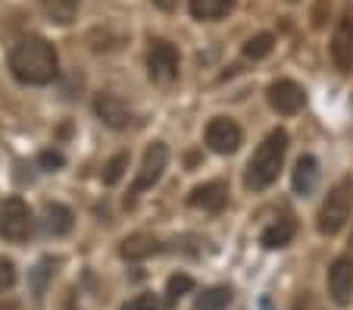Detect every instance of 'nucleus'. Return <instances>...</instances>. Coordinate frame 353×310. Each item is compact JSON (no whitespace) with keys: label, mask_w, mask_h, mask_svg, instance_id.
I'll list each match as a JSON object with an SVG mask.
<instances>
[{"label":"nucleus","mask_w":353,"mask_h":310,"mask_svg":"<svg viewBox=\"0 0 353 310\" xmlns=\"http://www.w3.org/2000/svg\"><path fill=\"white\" fill-rule=\"evenodd\" d=\"M228 301H232V291L228 289H207L203 295L194 301V310H225Z\"/></svg>","instance_id":"19"},{"label":"nucleus","mask_w":353,"mask_h":310,"mask_svg":"<svg viewBox=\"0 0 353 310\" xmlns=\"http://www.w3.org/2000/svg\"><path fill=\"white\" fill-rule=\"evenodd\" d=\"M44 216H47V232H54V235H66L72 229V210L63 207V204H47L44 207Z\"/></svg>","instance_id":"18"},{"label":"nucleus","mask_w":353,"mask_h":310,"mask_svg":"<svg viewBox=\"0 0 353 310\" xmlns=\"http://www.w3.org/2000/svg\"><path fill=\"white\" fill-rule=\"evenodd\" d=\"M13 282H16V267L10 260H0V291L13 289Z\"/></svg>","instance_id":"24"},{"label":"nucleus","mask_w":353,"mask_h":310,"mask_svg":"<svg viewBox=\"0 0 353 310\" xmlns=\"http://www.w3.org/2000/svg\"><path fill=\"white\" fill-rule=\"evenodd\" d=\"M119 251L125 260H147V257H154L160 251V242L154 235H147V232H134V235H128L122 242Z\"/></svg>","instance_id":"14"},{"label":"nucleus","mask_w":353,"mask_h":310,"mask_svg":"<svg viewBox=\"0 0 353 310\" xmlns=\"http://www.w3.org/2000/svg\"><path fill=\"white\" fill-rule=\"evenodd\" d=\"M10 72L22 81V85H50L60 75V60L57 50L47 38H22L10 50Z\"/></svg>","instance_id":"1"},{"label":"nucleus","mask_w":353,"mask_h":310,"mask_svg":"<svg viewBox=\"0 0 353 310\" xmlns=\"http://www.w3.org/2000/svg\"><path fill=\"white\" fill-rule=\"evenodd\" d=\"M128 166V154H116L113 160L103 166V185H116L122 179V173H125Z\"/></svg>","instance_id":"21"},{"label":"nucleus","mask_w":353,"mask_h":310,"mask_svg":"<svg viewBox=\"0 0 353 310\" xmlns=\"http://www.w3.org/2000/svg\"><path fill=\"white\" fill-rule=\"evenodd\" d=\"M0 310H19V304H13V301H0Z\"/></svg>","instance_id":"27"},{"label":"nucleus","mask_w":353,"mask_h":310,"mask_svg":"<svg viewBox=\"0 0 353 310\" xmlns=\"http://www.w3.org/2000/svg\"><path fill=\"white\" fill-rule=\"evenodd\" d=\"M294 232H297V223H294L291 216H281L279 223H272L269 229H263L260 242H263V248L275 251V248H285V244H291Z\"/></svg>","instance_id":"16"},{"label":"nucleus","mask_w":353,"mask_h":310,"mask_svg":"<svg viewBox=\"0 0 353 310\" xmlns=\"http://www.w3.org/2000/svg\"><path fill=\"white\" fill-rule=\"evenodd\" d=\"M166 160H169V148L163 142H154L150 148L144 151V160H141V169H138L134 185H132V197L141 195V191H147L157 179H160L163 169H166Z\"/></svg>","instance_id":"6"},{"label":"nucleus","mask_w":353,"mask_h":310,"mask_svg":"<svg viewBox=\"0 0 353 310\" xmlns=\"http://www.w3.org/2000/svg\"><path fill=\"white\" fill-rule=\"evenodd\" d=\"M303 101H307V95H303V88H300L297 81L279 79L269 85V104H272V110H279L281 116H294L303 107Z\"/></svg>","instance_id":"9"},{"label":"nucleus","mask_w":353,"mask_h":310,"mask_svg":"<svg viewBox=\"0 0 353 310\" xmlns=\"http://www.w3.org/2000/svg\"><path fill=\"white\" fill-rule=\"evenodd\" d=\"M32 235V210L19 197H7L0 204V238L7 242H26Z\"/></svg>","instance_id":"4"},{"label":"nucleus","mask_w":353,"mask_h":310,"mask_svg":"<svg viewBox=\"0 0 353 310\" xmlns=\"http://www.w3.org/2000/svg\"><path fill=\"white\" fill-rule=\"evenodd\" d=\"M179 50L169 44V41H154L150 44V54H147V72L150 79L160 81V85H169V81L179 79Z\"/></svg>","instance_id":"5"},{"label":"nucleus","mask_w":353,"mask_h":310,"mask_svg":"<svg viewBox=\"0 0 353 310\" xmlns=\"http://www.w3.org/2000/svg\"><path fill=\"white\" fill-rule=\"evenodd\" d=\"M122 310H160V301H157L154 295H138V298H132Z\"/></svg>","instance_id":"23"},{"label":"nucleus","mask_w":353,"mask_h":310,"mask_svg":"<svg viewBox=\"0 0 353 310\" xmlns=\"http://www.w3.org/2000/svg\"><path fill=\"white\" fill-rule=\"evenodd\" d=\"M285 154H288V132L285 128H275L269 132L266 142L254 151L250 163H247V173H244V185L250 191H263L279 179L281 173V163H285Z\"/></svg>","instance_id":"2"},{"label":"nucleus","mask_w":353,"mask_h":310,"mask_svg":"<svg viewBox=\"0 0 353 310\" xmlns=\"http://www.w3.org/2000/svg\"><path fill=\"white\" fill-rule=\"evenodd\" d=\"M94 113H97L100 122L110 126V128H128L132 126V110H128L116 95H97V101H94Z\"/></svg>","instance_id":"11"},{"label":"nucleus","mask_w":353,"mask_h":310,"mask_svg":"<svg viewBox=\"0 0 353 310\" xmlns=\"http://www.w3.org/2000/svg\"><path fill=\"white\" fill-rule=\"evenodd\" d=\"M238 7V0H191V16L200 22H216Z\"/></svg>","instance_id":"15"},{"label":"nucleus","mask_w":353,"mask_h":310,"mask_svg":"<svg viewBox=\"0 0 353 310\" xmlns=\"http://www.w3.org/2000/svg\"><path fill=\"white\" fill-rule=\"evenodd\" d=\"M244 142V132L234 119H225V116H216L207 126V144L216 151V154H234Z\"/></svg>","instance_id":"7"},{"label":"nucleus","mask_w":353,"mask_h":310,"mask_svg":"<svg viewBox=\"0 0 353 310\" xmlns=\"http://www.w3.org/2000/svg\"><path fill=\"white\" fill-rule=\"evenodd\" d=\"M154 7H160V10H166V13H172L175 7H179V0H150Z\"/></svg>","instance_id":"26"},{"label":"nucleus","mask_w":353,"mask_h":310,"mask_svg":"<svg viewBox=\"0 0 353 310\" xmlns=\"http://www.w3.org/2000/svg\"><path fill=\"white\" fill-rule=\"evenodd\" d=\"M350 207H353V179H341L332 191L325 195L319 207V216H316V229L322 235H338L344 229V223L350 220Z\"/></svg>","instance_id":"3"},{"label":"nucleus","mask_w":353,"mask_h":310,"mask_svg":"<svg viewBox=\"0 0 353 310\" xmlns=\"http://www.w3.org/2000/svg\"><path fill=\"white\" fill-rule=\"evenodd\" d=\"M228 201V188L225 182H203L188 195V204L197 210H207V213H219Z\"/></svg>","instance_id":"12"},{"label":"nucleus","mask_w":353,"mask_h":310,"mask_svg":"<svg viewBox=\"0 0 353 310\" xmlns=\"http://www.w3.org/2000/svg\"><path fill=\"white\" fill-rule=\"evenodd\" d=\"M350 248H353V235H350Z\"/></svg>","instance_id":"28"},{"label":"nucleus","mask_w":353,"mask_h":310,"mask_svg":"<svg viewBox=\"0 0 353 310\" xmlns=\"http://www.w3.org/2000/svg\"><path fill=\"white\" fill-rule=\"evenodd\" d=\"M332 60L341 72H350L353 69V16L344 13L334 28V38H332Z\"/></svg>","instance_id":"10"},{"label":"nucleus","mask_w":353,"mask_h":310,"mask_svg":"<svg viewBox=\"0 0 353 310\" xmlns=\"http://www.w3.org/2000/svg\"><path fill=\"white\" fill-rule=\"evenodd\" d=\"M79 3L81 0H41L47 19L57 22V26H69L75 19V13H79Z\"/></svg>","instance_id":"17"},{"label":"nucleus","mask_w":353,"mask_h":310,"mask_svg":"<svg viewBox=\"0 0 353 310\" xmlns=\"http://www.w3.org/2000/svg\"><path fill=\"white\" fill-rule=\"evenodd\" d=\"M191 289H194V279H191V276H185V273H179V276L169 279V285H166V298H169V301H179V298H181V295H188Z\"/></svg>","instance_id":"22"},{"label":"nucleus","mask_w":353,"mask_h":310,"mask_svg":"<svg viewBox=\"0 0 353 310\" xmlns=\"http://www.w3.org/2000/svg\"><path fill=\"white\" fill-rule=\"evenodd\" d=\"M272 48H275V38L272 35H254V38L244 44V57L247 60H263V57H269L272 54Z\"/></svg>","instance_id":"20"},{"label":"nucleus","mask_w":353,"mask_h":310,"mask_svg":"<svg viewBox=\"0 0 353 310\" xmlns=\"http://www.w3.org/2000/svg\"><path fill=\"white\" fill-rule=\"evenodd\" d=\"M328 295L338 307H347L353 301V257H338L328 267Z\"/></svg>","instance_id":"8"},{"label":"nucleus","mask_w":353,"mask_h":310,"mask_svg":"<svg viewBox=\"0 0 353 310\" xmlns=\"http://www.w3.org/2000/svg\"><path fill=\"white\" fill-rule=\"evenodd\" d=\"M41 163H44L47 169H54V166H63V157H60V154H50V151H47V154H41Z\"/></svg>","instance_id":"25"},{"label":"nucleus","mask_w":353,"mask_h":310,"mask_svg":"<svg viewBox=\"0 0 353 310\" xmlns=\"http://www.w3.org/2000/svg\"><path fill=\"white\" fill-rule=\"evenodd\" d=\"M319 182V163L313 154H300L294 163V191L297 195H310Z\"/></svg>","instance_id":"13"}]
</instances>
